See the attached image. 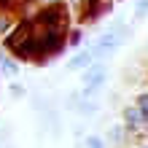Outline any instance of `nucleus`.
Returning a JSON list of instances; mask_svg holds the SVG:
<instances>
[{
    "label": "nucleus",
    "mask_w": 148,
    "mask_h": 148,
    "mask_svg": "<svg viewBox=\"0 0 148 148\" xmlns=\"http://www.w3.org/2000/svg\"><path fill=\"white\" fill-rule=\"evenodd\" d=\"M113 8V0H75V11L81 24H94Z\"/></svg>",
    "instance_id": "nucleus-1"
},
{
    "label": "nucleus",
    "mask_w": 148,
    "mask_h": 148,
    "mask_svg": "<svg viewBox=\"0 0 148 148\" xmlns=\"http://www.w3.org/2000/svg\"><path fill=\"white\" fill-rule=\"evenodd\" d=\"M127 35H129V32H127L124 27H121V32H119V27H116V30L105 32V35H100V38H97V43L92 46V51H94V62H97L100 57H108V54H110V51L116 49V46H119V43L124 40Z\"/></svg>",
    "instance_id": "nucleus-2"
},
{
    "label": "nucleus",
    "mask_w": 148,
    "mask_h": 148,
    "mask_svg": "<svg viewBox=\"0 0 148 148\" xmlns=\"http://www.w3.org/2000/svg\"><path fill=\"white\" fill-rule=\"evenodd\" d=\"M105 78H108L105 65H102V62H92L89 70L84 73V97H94V92L105 84Z\"/></svg>",
    "instance_id": "nucleus-3"
},
{
    "label": "nucleus",
    "mask_w": 148,
    "mask_h": 148,
    "mask_svg": "<svg viewBox=\"0 0 148 148\" xmlns=\"http://www.w3.org/2000/svg\"><path fill=\"white\" fill-rule=\"evenodd\" d=\"M121 121H124V129H127L129 135H143V132H148V124H145L143 113L135 108V102L121 110Z\"/></svg>",
    "instance_id": "nucleus-4"
},
{
    "label": "nucleus",
    "mask_w": 148,
    "mask_h": 148,
    "mask_svg": "<svg viewBox=\"0 0 148 148\" xmlns=\"http://www.w3.org/2000/svg\"><path fill=\"white\" fill-rule=\"evenodd\" d=\"M22 16L14 14V11H0V38H5L8 32L16 27V22H19Z\"/></svg>",
    "instance_id": "nucleus-5"
},
{
    "label": "nucleus",
    "mask_w": 148,
    "mask_h": 148,
    "mask_svg": "<svg viewBox=\"0 0 148 148\" xmlns=\"http://www.w3.org/2000/svg\"><path fill=\"white\" fill-rule=\"evenodd\" d=\"M94 62V51L89 49V51H81V54H75L70 62H67V67H73V70H78V67H89Z\"/></svg>",
    "instance_id": "nucleus-6"
},
{
    "label": "nucleus",
    "mask_w": 148,
    "mask_h": 148,
    "mask_svg": "<svg viewBox=\"0 0 148 148\" xmlns=\"http://www.w3.org/2000/svg\"><path fill=\"white\" fill-rule=\"evenodd\" d=\"M0 67H3V73H8V75H16V73H19V65H16L8 54H0Z\"/></svg>",
    "instance_id": "nucleus-7"
},
{
    "label": "nucleus",
    "mask_w": 148,
    "mask_h": 148,
    "mask_svg": "<svg viewBox=\"0 0 148 148\" xmlns=\"http://www.w3.org/2000/svg\"><path fill=\"white\" fill-rule=\"evenodd\" d=\"M135 108L143 113V119H145V124H148V92H140L135 97Z\"/></svg>",
    "instance_id": "nucleus-8"
},
{
    "label": "nucleus",
    "mask_w": 148,
    "mask_h": 148,
    "mask_svg": "<svg viewBox=\"0 0 148 148\" xmlns=\"http://www.w3.org/2000/svg\"><path fill=\"white\" fill-rule=\"evenodd\" d=\"M124 135H127V129H124V124L121 127H110V143H124Z\"/></svg>",
    "instance_id": "nucleus-9"
},
{
    "label": "nucleus",
    "mask_w": 148,
    "mask_h": 148,
    "mask_svg": "<svg viewBox=\"0 0 148 148\" xmlns=\"http://www.w3.org/2000/svg\"><path fill=\"white\" fill-rule=\"evenodd\" d=\"M19 8H22V0H0V11H14V14H19Z\"/></svg>",
    "instance_id": "nucleus-10"
},
{
    "label": "nucleus",
    "mask_w": 148,
    "mask_h": 148,
    "mask_svg": "<svg viewBox=\"0 0 148 148\" xmlns=\"http://www.w3.org/2000/svg\"><path fill=\"white\" fill-rule=\"evenodd\" d=\"M81 40H84V32L81 30H67V43H70V46H78Z\"/></svg>",
    "instance_id": "nucleus-11"
},
{
    "label": "nucleus",
    "mask_w": 148,
    "mask_h": 148,
    "mask_svg": "<svg viewBox=\"0 0 148 148\" xmlns=\"http://www.w3.org/2000/svg\"><path fill=\"white\" fill-rule=\"evenodd\" d=\"M86 148H105V145H102V140L97 135H89V137H86Z\"/></svg>",
    "instance_id": "nucleus-12"
},
{
    "label": "nucleus",
    "mask_w": 148,
    "mask_h": 148,
    "mask_svg": "<svg viewBox=\"0 0 148 148\" xmlns=\"http://www.w3.org/2000/svg\"><path fill=\"white\" fill-rule=\"evenodd\" d=\"M148 14V0H140L137 3V16H145Z\"/></svg>",
    "instance_id": "nucleus-13"
},
{
    "label": "nucleus",
    "mask_w": 148,
    "mask_h": 148,
    "mask_svg": "<svg viewBox=\"0 0 148 148\" xmlns=\"http://www.w3.org/2000/svg\"><path fill=\"white\" fill-rule=\"evenodd\" d=\"M11 92L16 94V97H22V94H24V89H22V86H11Z\"/></svg>",
    "instance_id": "nucleus-14"
},
{
    "label": "nucleus",
    "mask_w": 148,
    "mask_h": 148,
    "mask_svg": "<svg viewBox=\"0 0 148 148\" xmlns=\"http://www.w3.org/2000/svg\"><path fill=\"white\" fill-rule=\"evenodd\" d=\"M137 148H148V143H143V145H137Z\"/></svg>",
    "instance_id": "nucleus-15"
}]
</instances>
